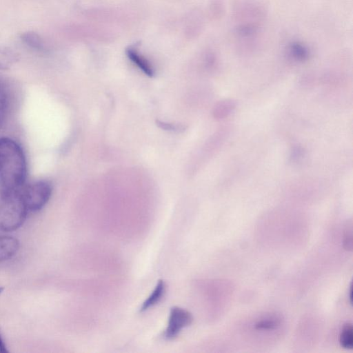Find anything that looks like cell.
<instances>
[{
  "label": "cell",
  "instance_id": "1",
  "mask_svg": "<svg viewBox=\"0 0 353 353\" xmlns=\"http://www.w3.org/2000/svg\"><path fill=\"white\" fill-rule=\"evenodd\" d=\"M27 162L21 145L8 137L0 138V183L2 190L20 191L25 185Z\"/></svg>",
  "mask_w": 353,
  "mask_h": 353
},
{
  "label": "cell",
  "instance_id": "2",
  "mask_svg": "<svg viewBox=\"0 0 353 353\" xmlns=\"http://www.w3.org/2000/svg\"><path fill=\"white\" fill-rule=\"evenodd\" d=\"M28 210L20 191H4L0 194V230L14 231L23 225Z\"/></svg>",
  "mask_w": 353,
  "mask_h": 353
},
{
  "label": "cell",
  "instance_id": "3",
  "mask_svg": "<svg viewBox=\"0 0 353 353\" xmlns=\"http://www.w3.org/2000/svg\"><path fill=\"white\" fill-rule=\"evenodd\" d=\"M52 191L51 184L43 180L25 185L21 190V194L28 212L42 209L48 202Z\"/></svg>",
  "mask_w": 353,
  "mask_h": 353
},
{
  "label": "cell",
  "instance_id": "4",
  "mask_svg": "<svg viewBox=\"0 0 353 353\" xmlns=\"http://www.w3.org/2000/svg\"><path fill=\"white\" fill-rule=\"evenodd\" d=\"M192 321L193 317L190 312L177 306L172 307L170 311L164 338L168 340L175 338L183 328L190 325Z\"/></svg>",
  "mask_w": 353,
  "mask_h": 353
},
{
  "label": "cell",
  "instance_id": "5",
  "mask_svg": "<svg viewBox=\"0 0 353 353\" xmlns=\"http://www.w3.org/2000/svg\"><path fill=\"white\" fill-rule=\"evenodd\" d=\"M19 248L18 239L9 236H0V263L12 258Z\"/></svg>",
  "mask_w": 353,
  "mask_h": 353
},
{
  "label": "cell",
  "instance_id": "6",
  "mask_svg": "<svg viewBox=\"0 0 353 353\" xmlns=\"http://www.w3.org/2000/svg\"><path fill=\"white\" fill-rule=\"evenodd\" d=\"M21 41L30 48L39 52H46L47 45L38 33L33 31H27L20 34Z\"/></svg>",
  "mask_w": 353,
  "mask_h": 353
},
{
  "label": "cell",
  "instance_id": "7",
  "mask_svg": "<svg viewBox=\"0 0 353 353\" xmlns=\"http://www.w3.org/2000/svg\"><path fill=\"white\" fill-rule=\"evenodd\" d=\"M165 292V283L163 280L160 279L158 281L155 288L148 297V299L143 303L140 311L144 312L150 307L157 304L163 297Z\"/></svg>",
  "mask_w": 353,
  "mask_h": 353
},
{
  "label": "cell",
  "instance_id": "8",
  "mask_svg": "<svg viewBox=\"0 0 353 353\" xmlns=\"http://www.w3.org/2000/svg\"><path fill=\"white\" fill-rule=\"evenodd\" d=\"M128 58L146 75L152 77L154 70L150 63L134 49L129 48L127 52Z\"/></svg>",
  "mask_w": 353,
  "mask_h": 353
},
{
  "label": "cell",
  "instance_id": "9",
  "mask_svg": "<svg viewBox=\"0 0 353 353\" xmlns=\"http://www.w3.org/2000/svg\"><path fill=\"white\" fill-rule=\"evenodd\" d=\"M19 58V54L11 48L6 46L0 47V70L9 68Z\"/></svg>",
  "mask_w": 353,
  "mask_h": 353
},
{
  "label": "cell",
  "instance_id": "10",
  "mask_svg": "<svg viewBox=\"0 0 353 353\" xmlns=\"http://www.w3.org/2000/svg\"><path fill=\"white\" fill-rule=\"evenodd\" d=\"M339 343L345 349H352L353 346V328L351 324L343 326L340 335Z\"/></svg>",
  "mask_w": 353,
  "mask_h": 353
},
{
  "label": "cell",
  "instance_id": "11",
  "mask_svg": "<svg viewBox=\"0 0 353 353\" xmlns=\"http://www.w3.org/2000/svg\"><path fill=\"white\" fill-rule=\"evenodd\" d=\"M8 96L3 85L0 83V125L5 119L8 110Z\"/></svg>",
  "mask_w": 353,
  "mask_h": 353
},
{
  "label": "cell",
  "instance_id": "12",
  "mask_svg": "<svg viewBox=\"0 0 353 353\" xmlns=\"http://www.w3.org/2000/svg\"><path fill=\"white\" fill-rule=\"evenodd\" d=\"M280 324V320L278 318H268L262 319L256 323L255 328L257 330H272L276 328Z\"/></svg>",
  "mask_w": 353,
  "mask_h": 353
},
{
  "label": "cell",
  "instance_id": "13",
  "mask_svg": "<svg viewBox=\"0 0 353 353\" xmlns=\"http://www.w3.org/2000/svg\"><path fill=\"white\" fill-rule=\"evenodd\" d=\"M290 52L294 57L299 59H305L308 54L307 48L299 43H294L290 46Z\"/></svg>",
  "mask_w": 353,
  "mask_h": 353
},
{
  "label": "cell",
  "instance_id": "14",
  "mask_svg": "<svg viewBox=\"0 0 353 353\" xmlns=\"http://www.w3.org/2000/svg\"><path fill=\"white\" fill-rule=\"evenodd\" d=\"M8 352L7 350L6 345L0 335V353H6Z\"/></svg>",
  "mask_w": 353,
  "mask_h": 353
},
{
  "label": "cell",
  "instance_id": "15",
  "mask_svg": "<svg viewBox=\"0 0 353 353\" xmlns=\"http://www.w3.org/2000/svg\"><path fill=\"white\" fill-rule=\"evenodd\" d=\"M3 290V288H0V294L2 292Z\"/></svg>",
  "mask_w": 353,
  "mask_h": 353
}]
</instances>
